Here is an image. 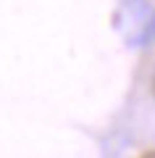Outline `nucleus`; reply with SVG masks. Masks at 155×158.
<instances>
[{"label":"nucleus","mask_w":155,"mask_h":158,"mask_svg":"<svg viewBox=\"0 0 155 158\" xmlns=\"http://www.w3.org/2000/svg\"><path fill=\"white\" fill-rule=\"evenodd\" d=\"M139 158H155V148H153V150H145Z\"/></svg>","instance_id":"1"}]
</instances>
